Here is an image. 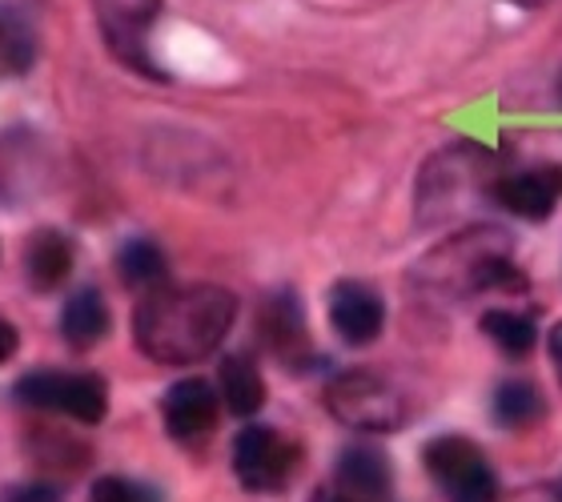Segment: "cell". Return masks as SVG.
<instances>
[{"instance_id": "12", "label": "cell", "mask_w": 562, "mask_h": 502, "mask_svg": "<svg viewBox=\"0 0 562 502\" xmlns=\"http://www.w3.org/2000/svg\"><path fill=\"white\" fill-rule=\"evenodd\" d=\"M109 326H113V317H109L105 298L97 290H77L69 302H65V310H60V334H65L72 346H81V350L105 338Z\"/></svg>"}, {"instance_id": "17", "label": "cell", "mask_w": 562, "mask_h": 502, "mask_svg": "<svg viewBox=\"0 0 562 502\" xmlns=\"http://www.w3.org/2000/svg\"><path fill=\"white\" fill-rule=\"evenodd\" d=\"M89 502H140L137 487H130L125 479H97L93 491H89Z\"/></svg>"}, {"instance_id": "14", "label": "cell", "mask_w": 562, "mask_h": 502, "mask_svg": "<svg viewBox=\"0 0 562 502\" xmlns=\"http://www.w3.org/2000/svg\"><path fill=\"white\" fill-rule=\"evenodd\" d=\"M117 269H121V281L133 286V290H165V281H169V261L165 254L153 242H125L117 254Z\"/></svg>"}, {"instance_id": "11", "label": "cell", "mask_w": 562, "mask_h": 502, "mask_svg": "<svg viewBox=\"0 0 562 502\" xmlns=\"http://www.w3.org/2000/svg\"><path fill=\"white\" fill-rule=\"evenodd\" d=\"M217 382H222V402L237 419H249L266 406V382H261V370L249 354H229L217 370Z\"/></svg>"}, {"instance_id": "23", "label": "cell", "mask_w": 562, "mask_h": 502, "mask_svg": "<svg viewBox=\"0 0 562 502\" xmlns=\"http://www.w3.org/2000/svg\"><path fill=\"white\" fill-rule=\"evenodd\" d=\"M518 4H535V0H518Z\"/></svg>"}, {"instance_id": "22", "label": "cell", "mask_w": 562, "mask_h": 502, "mask_svg": "<svg viewBox=\"0 0 562 502\" xmlns=\"http://www.w3.org/2000/svg\"><path fill=\"white\" fill-rule=\"evenodd\" d=\"M326 502H358V499H350V494H338V499H326Z\"/></svg>"}, {"instance_id": "6", "label": "cell", "mask_w": 562, "mask_h": 502, "mask_svg": "<svg viewBox=\"0 0 562 502\" xmlns=\"http://www.w3.org/2000/svg\"><path fill=\"white\" fill-rule=\"evenodd\" d=\"M165 414V431L173 434L177 443H198L217 426V414H222V398L205 378H181L165 390L161 402Z\"/></svg>"}, {"instance_id": "15", "label": "cell", "mask_w": 562, "mask_h": 502, "mask_svg": "<svg viewBox=\"0 0 562 502\" xmlns=\"http://www.w3.org/2000/svg\"><path fill=\"white\" fill-rule=\"evenodd\" d=\"M36 60V36L24 16L0 9V72H24Z\"/></svg>"}, {"instance_id": "21", "label": "cell", "mask_w": 562, "mask_h": 502, "mask_svg": "<svg viewBox=\"0 0 562 502\" xmlns=\"http://www.w3.org/2000/svg\"><path fill=\"white\" fill-rule=\"evenodd\" d=\"M551 362H554V370H559V378H562V322L551 330Z\"/></svg>"}, {"instance_id": "3", "label": "cell", "mask_w": 562, "mask_h": 502, "mask_svg": "<svg viewBox=\"0 0 562 502\" xmlns=\"http://www.w3.org/2000/svg\"><path fill=\"white\" fill-rule=\"evenodd\" d=\"M426 470L442 482V491L450 494V502H494L498 499V479L494 467L486 462L479 446L462 438V434H442L426 446L422 455Z\"/></svg>"}, {"instance_id": "7", "label": "cell", "mask_w": 562, "mask_h": 502, "mask_svg": "<svg viewBox=\"0 0 562 502\" xmlns=\"http://www.w3.org/2000/svg\"><path fill=\"white\" fill-rule=\"evenodd\" d=\"M329 326L338 330V338L350 342V346H370L386 326V305H382L374 286L338 281L329 290Z\"/></svg>"}, {"instance_id": "1", "label": "cell", "mask_w": 562, "mask_h": 502, "mask_svg": "<svg viewBox=\"0 0 562 502\" xmlns=\"http://www.w3.org/2000/svg\"><path fill=\"white\" fill-rule=\"evenodd\" d=\"M237 322V298L222 286H173L137 305L133 338L161 366H193L210 358Z\"/></svg>"}, {"instance_id": "18", "label": "cell", "mask_w": 562, "mask_h": 502, "mask_svg": "<svg viewBox=\"0 0 562 502\" xmlns=\"http://www.w3.org/2000/svg\"><path fill=\"white\" fill-rule=\"evenodd\" d=\"M494 502H562V494L554 491V487H527V491H515V494L494 499Z\"/></svg>"}, {"instance_id": "16", "label": "cell", "mask_w": 562, "mask_h": 502, "mask_svg": "<svg viewBox=\"0 0 562 502\" xmlns=\"http://www.w3.org/2000/svg\"><path fill=\"white\" fill-rule=\"evenodd\" d=\"M494 419L503 426H530L542 419V394L530 382H503L494 394Z\"/></svg>"}, {"instance_id": "4", "label": "cell", "mask_w": 562, "mask_h": 502, "mask_svg": "<svg viewBox=\"0 0 562 502\" xmlns=\"http://www.w3.org/2000/svg\"><path fill=\"white\" fill-rule=\"evenodd\" d=\"M16 398L24 406L60 410L69 419L97 426L109 414V386L97 375H60V370H36L16 382Z\"/></svg>"}, {"instance_id": "13", "label": "cell", "mask_w": 562, "mask_h": 502, "mask_svg": "<svg viewBox=\"0 0 562 502\" xmlns=\"http://www.w3.org/2000/svg\"><path fill=\"white\" fill-rule=\"evenodd\" d=\"M482 334L506 354V358H527L535 350V342H539V326H535V317L527 314H515V310H486L482 314Z\"/></svg>"}, {"instance_id": "2", "label": "cell", "mask_w": 562, "mask_h": 502, "mask_svg": "<svg viewBox=\"0 0 562 502\" xmlns=\"http://www.w3.org/2000/svg\"><path fill=\"white\" fill-rule=\"evenodd\" d=\"M326 402L334 419L366 434L398 431L406 422V402H402L398 386H390L374 370H346V375H338L329 382Z\"/></svg>"}, {"instance_id": "19", "label": "cell", "mask_w": 562, "mask_h": 502, "mask_svg": "<svg viewBox=\"0 0 562 502\" xmlns=\"http://www.w3.org/2000/svg\"><path fill=\"white\" fill-rule=\"evenodd\" d=\"M16 342H21L16 326H12L9 317H0V366H4L12 358V354H16Z\"/></svg>"}, {"instance_id": "9", "label": "cell", "mask_w": 562, "mask_h": 502, "mask_svg": "<svg viewBox=\"0 0 562 502\" xmlns=\"http://www.w3.org/2000/svg\"><path fill=\"white\" fill-rule=\"evenodd\" d=\"M72 242L60 230H41L24 249V281L41 293L60 290L72 274Z\"/></svg>"}, {"instance_id": "20", "label": "cell", "mask_w": 562, "mask_h": 502, "mask_svg": "<svg viewBox=\"0 0 562 502\" xmlns=\"http://www.w3.org/2000/svg\"><path fill=\"white\" fill-rule=\"evenodd\" d=\"M9 502H57V494L48 491V487H24V491H16Z\"/></svg>"}, {"instance_id": "10", "label": "cell", "mask_w": 562, "mask_h": 502, "mask_svg": "<svg viewBox=\"0 0 562 502\" xmlns=\"http://www.w3.org/2000/svg\"><path fill=\"white\" fill-rule=\"evenodd\" d=\"M338 482L346 487V494L358 502H374V499H386L390 491V462L386 455L370 443H358L350 446L346 455L338 458Z\"/></svg>"}, {"instance_id": "8", "label": "cell", "mask_w": 562, "mask_h": 502, "mask_svg": "<svg viewBox=\"0 0 562 502\" xmlns=\"http://www.w3.org/2000/svg\"><path fill=\"white\" fill-rule=\"evenodd\" d=\"M562 198V165H539V169H527V174L503 177L498 186V201L515 217H527V222H547L551 210Z\"/></svg>"}, {"instance_id": "5", "label": "cell", "mask_w": 562, "mask_h": 502, "mask_svg": "<svg viewBox=\"0 0 562 502\" xmlns=\"http://www.w3.org/2000/svg\"><path fill=\"white\" fill-rule=\"evenodd\" d=\"M293 446L270 426H246L234 443V470L246 491H281L293 475Z\"/></svg>"}]
</instances>
